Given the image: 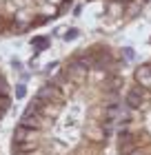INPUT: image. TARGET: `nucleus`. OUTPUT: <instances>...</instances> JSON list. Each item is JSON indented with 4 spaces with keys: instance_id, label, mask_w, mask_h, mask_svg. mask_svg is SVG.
I'll list each match as a JSON object with an SVG mask.
<instances>
[{
    "instance_id": "obj_9",
    "label": "nucleus",
    "mask_w": 151,
    "mask_h": 155,
    "mask_svg": "<svg viewBox=\"0 0 151 155\" xmlns=\"http://www.w3.org/2000/svg\"><path fill=\"white\" fill-rule=\"evenodd\" d=\"M118 2H127V0H118Z\"/></svg>"
},
{
    "instance_id": "obj_5",
    "label": "nucleus",
    "mask_w": 151,
    "mask_h": 155,
    "mask_svg": "<svg viewBox=\"0 0 151 155\" xmlns=\"http://www.w3.org/2000/svg\"><path fill=\"white\" fill-rule=\"evenodd\" d=\"M31 45L45 49V47H49V40H47V38H33V40H31Z\"/></svg>"
},
{
    "instance_id": "obj_1",
    "label": "nucleus",
    "mask_w": 151,
    "mask_h": 155,
    "mask_svg": "<svg viewBox=\"0 0 151 155\" xmlns=\"http://www.w3.org/2000/svg\"><path fill=\"white\" fill-rule=\"evenodd\" d=\"M36 97H38L40 102H45V104H56V102L62 100V93H60V87H56L53 82H49V84H45V87L38 91Z\"/></svg>"
},
{
    "instance_id": "obj_2",
    "label": "nucleus",
    "mask_w": 151,
    "mask_h": 155,
    "mask_svg": "<svg viewBox=\"0 0 151 155\" xmlns=\"http://www.w3.org/2000/svg\"><path fill=\"white\" fill-rule=\"evenodd\" d=\"M145 97H147V91L142 89V84H136L127 91V107L129 109H140L142 104H145Z\"/></svg>"
},
{
    "instance_id": "obj_3",
    "label": "nucleus",
    "mask_w": 151,
    "mask_h": 155,
    "mask_svg": "<svg viewBox=\"0 0 151 155\" xmlns=\"http://www.w3.org/2000/svg\"><path fill=\"white\" fill-rule=\"evenodd\" d=\"M20 126L27 131H38L42 129V117L40 115H31V117H20Z\"/></svg>"
},
{
    "instance_id": "obj_6",
    "label": "nucleus",
    "mask_w": 151,
    "mask_h": 155,
    "mask_svg": "<svg viewBox=\"0 0 151 155\" xmlns=\"http://www.w3.org/2000/svg\"><path fill=\"white\" fill-rule=\"evenodd\" d=\"M78 33H80L78 29H69L67 33H64V40H74V38H78Z\"/></svg>"
},
{
    "instance_id": "obj_8",
    "label": "nucleus",
    "mask_w": 151,
    "mask_h": 155,
    "mask_svg": "<svg viewBox=\"0 0 151 155\" xmlns=\"http://www.w3.org/2000/svg\"><path fill=\"white\" fill-rule=\"evenodd\" d=\"M25 93H27V89L25 87H18V97H25Z\"/></svg>"
},
{
    "instance_id": "obj_7",
    "label": "nucleus",
    "mask_w": 151,
    "mask_h": 155,
    "mask_svg": "<svg viewBox=\"0 0 151 155\" xmlns=\"http://www.w3.org/2000/svg\"><path fill=\"white\" fill-rule=\"evenodd\" d=\"M145 153H147L145 149H133V151H131V153H129V155H145Z\"/></svg>"
},
{
    "instance_id": "obj_4",
    "label": "nucleus",
    "mask_w": 151,
    "mask_h": 155,
    "mask_svg": "<svg viewBox=\"0 0 151 155\" xmlns=\"http://www.w3.org/2000/svg\"><path fill=\"white\" fill-rule=\"evenodd\" d=\"M9 104H11V97L7 93H0V111H7V109H9Z\"/></svg>"
},
{
    "instance_id": "obj_10",
    "label": "nucleus",
    "mask_w": 151,
    "mask_h": 155,
    "mask_svg": "<svg viewBox=\"0 0 151 155\" xmlns=\"http://www.w3.org/2000/svg\"><path fill=\"white\" fill-rule=\"evenodd\" d=\"M64 2H71V0H64Z\"/></svg>"
}]
</instances>
